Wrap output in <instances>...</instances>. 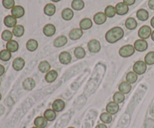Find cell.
I'll return each instance as SVG.
<instances>
[{"label":"cell","mask_w":154,"mask_h":128,"mask_svg":"<svg viewBox=\"0 0 154 128\" xmlns=\"http://www.w3.org/2000/svg\"><path fill=\"white\" fill-rule=\"evenodd\" d=\"M124 36V31L120 26H115L108 30L105 34V40L110 43H114Z\"/></svg>","instance_id":"6da1fadb"},{"label":"cell","mask_w":154,"mask_h":128,"mask_svg":"<svg viewBox=\"0 0 154 128\" xmlns=\"http://www.w3.org/2000/svg\"><path fill=\"white\" fill-rule=\"evenodd\" d=\"M135 47L134 46L131 44L125 45V46H122L119 50V54L120 56L123 57V58H127V57H130L135 53Z\"/></svg>","instance_id":"7a4b0ae2"},{"label":"cell","mask_w":154,"mask_h":128,"mask_svg":"<svg viewBox=\"0 0 154 128\" xmlns=\"http://www.w3.org/2000/svg\"><path fill=\"white\" fill-rule=\"evenodd\" d=\"M147 70V64L144 61H137L133 64V71L138 75H142Z\"/></svg>","instance_id":"3957f363"},{"label":"cell","mask_w":154,"mask_h":128,"mask_svg":"<svg viewBox=\"0 0 154 128\" xmlns=\"http://www.w3.org/2000/svg\"><path fill=\"white\" fill-rule=\"evenodd\" d=\"M151 28L149 25H144L139 28L138 34L140 38L143 39V40H146V39L149 38L150 36H151Z\"/></svg>","instance_id":"277c9868"},{"label":"cell","mask_w":154,"mask_h":128,"mask_svg":"<svg viewBox=\"0 0 154 128\" xmlns=\"http://www.w3.org/2000/svg\"><path fill=\"white\" fill-rule=\"evenodd\" d=\"M87 47H88L89 51L92 53H97L101 49V43L96 39H92L87 43Z\"/></svg>","instance_id":"5b68a950"},{"label":"cell","mask_w":154,"mask_h":128,"mask_svg":"<svg viewBox=\"0 0 154 128\" xmlns=\"http://www.w3.org/2000/svg\"><path fill=\"white\" fill-rule=\"evenodd\" d=\"M134 47H135V50L138 51V52H144V51L147 50V47H148V43L145 40L138 39V40H135L134 43Z\"/></svg>","instance_id":"8992f818"},{"label":"cell","mask_w":154,"mask_h":128,"mask_svg":"<svg viewBox=\"0 0 154 128\" xmlns=\"http://www.w3.org/2000/svg\"><path fill=\"white\" fill-rule=\"evenodd\" d=\"M116 13L117 14L123 16V15L126 14L129 11V6L126 5L124 2H119L116 4L115 6Z\"/></svg>","instance_id":"52a82bcc"},{"label":"cell","mask_w":154,"mask_h":128,"mask_svg":"<svg viewBox=\"0 0 154 128\" xmlns=\"http://www.w3.org/2000/svg\"><path fill=\"white\" fill-rule=\"evenodd\" d=\"M25 14V10L23 7L20 5H15L13 8L11 9V15L14 16L16 19L21 18Z\"/></svg>","instance_id":"ba28073f"},{"label":"cell","mask_w":154,"mask_h":128,"mask_svg":"<svg viewBox=\"0 0 154 128\" xmlns=\"http://www.w3.org/2000/svg\"><path fill=\"white\" fill-rule=\"evenodd\" d=\"M72 55L66 51H63L59 55V60L63 64H69L72 61Z\"/></svg>","instance_id":"9c48e42d"},{"label":"cell","mask_w":154,"mask_h":128,"mask_svg":"<svg viewBox=\"0 0 154 128\" xmlns=\"http://www.w3.org/2000/svg\"><path fill=\"white\" fill-rule=\"evenodd\" d=\"M35 81L32 78H26L23 82V88L26 91H31L35 87Z\"/></svg>","instance_id":"30bf717a"},{"label":"cell","mask_w":154,"mask_h":128,"mask_svg":"<svg viewBox=\"0 0 154 128\" xmlns=\"http://www.w3.org/2000/svg\"><path fill=\"white\" fill-rule=\"evenodd\" d=\"M93 20L96 25H102L107 20V16L103 12H98L93 16Z\"/></svg>","instance_id":"8fae6325"},{"label":"cell","mask_w":154,"mask_h":128,"mask_svg":"<svg viewBox=\"0 0 154 128\" xmlns=\"http://www.w3.org/2000/svg\"><path fill=\"white\" fill-rule=\"evenodd\" d=\"M83 34H84V32H83V30L81 28H76L71 30L69 34V36L71 40H76L81 38L83 36Z\"/></svg>","instance_id":"7c38bea8"},{"label":"cell","mask_w":154,"mask_h":128,"mask_svg":"<svg viewBox=\"0 0 154 128\" xmlns=\"http://www.w3.org/2000/svg\"><path fill=\"white\" fill-rule=\"evenodd\" d=\"M43 33L47 37H52L56 33V27L54 24L48 23L43 28Z\"/></svg>","instance_id":"4fadbf2b"},{"label":"cell","mask_w":154,"mask_h":128,"mask_svg":"<svg viewBox=\"0 0 154 128\" xmlns=\"http://www.w3.org/2000/svg\"><path fill=\"white\" fill-rule=\"evenodd\" d=\"M24 66H25V61H24L23 58H20V57H17V58H15L12 63V67L17 71H20V70H22Z\"/></svg>","instance_id":"5bb4252c"},{"label":"cell","mask_w":154,"mask_h":128,"mask_svg":"<svg viewBox=\"0 0 154 128\" xmlns=\"http://www.w3.org/2000/svg\"><path fill=\"white\" fill-rule=\"evenodd\" d=\"M65 106V102L63 101L61 99H57L54 101L52 104V108L55 112H61L64 109Z\"/></svg>","instance_id":"9a60e30c"},{"label":"cell","mask_w":154,"mask_h":128,"mask_svg":"<svg viewBox=\"0 0 154 128\" xmlns=\"http://www.w3.org/2000/svg\"><path fill=\"white\" fill-rule=\"evenodd\" d=\"M4 24L8 28H14L17 25V19L12 15H8L4 18Z\"/></svg>","instance_id":"2e32d148"},{"label":"cell","mask_w":154,"mask_h":128,"mask_svg":"<svg viewBox=\"0 0 154 128\" xmlns=\"http://www.w3.org/2000/svg\"><path fill=\"white\" fill-rule=\"evenodd\" d=\"M107 112H108L111 115H114L119 111V105L118 103H115L114 101L110 102L108 103L106 106Z\"/></svg>","instance_id":"e0dca14e"},{"label":"cell","mask_w":154,"mask_h":128,"mask_svg":"<svg viewBox=\"0 0 154 128\" xmlns=\"http://www.w3.org/2000/svg\"><path fill=\"white\" fill-rule=\"evenodd\" d=\"M68 39L66 36L61 35L57 37L55 40H54V46L57 48L62 47V46H65L67 43Z\"/></svg>","instance_id":"ac0fdd59"},{"label":"cell","mask_w":154,"mask_h":128,"mask_svg":"<svg viewBox=\"0 0 154 128\" xmlns=\"http://www.w3.org/2000/svg\"><path fill=\"white\" fill-rule=\"evenodd\" d=\"M118 88L119 91H120L123 94H126L131 91V90H132V85L130 83H129L128 82H126V81H125V82H122L120 84Z\"/></svg>","instance_id":"d6986e66"},{"label":"cell","mask_w":154,"mask_h":128,"mask_svg":"<svg viewBox=\"0 0 154 128\" xmlns=\"http://www.w3.org/2000/svg\"><path fill=\"white\" fill-rule=\"evenodd\" d=\"M57 76H58V73H57V70H50L45 75V81L48 83H51V82H54L57 79Z\"/></svg>","instance_id":"ffe728a7"},{"label":"cell","mask_w":154,"mask_h":128,"mask_svg":"<svg viewBox=\"0 0 154 128\" xmlns=\"http://www.w3.org/2000/svg\"><path fill=\"white\" fill-rule=\"evenodd\" d=\"M125 25H126L127 29L134 30L137 28V26H138V22H137L136 19H135V18L129 17L126 19Z\"/></svg>","instance_id":"44dd1931"},{"label":"cell","mask_w":154,"mask_h":128,"mask_svg":"<svg viewBox=\"0 0 154 128\" xmlns=\"http://www.w3.org/2000/svg\"><path fill=\"white\" fill-rule=\"evenodd\" d=\"M79 25L82 30H88L93 26V22L90 18H84L81 20Z\"/></svg>","instance_id":"7402d4cb"},{"label":"cell","mask_w":154,"mask_h":128,"mask_svg":"<svg viewBox=\"0 0 154 128\" xmlns=\"http://www.w3.org/2000/svg\"><path fill=\"white\" fill-rule=\"evenodd\" d=\"M19 49V44L17 42L14 40H9L6 43V49L10 51L11 52H15Z\"/></svg>","instance_id":"603a6c76"},{"label":"cell","mask_w":154,"mask_h":128,"mask_svg":"<svg viewBox=\"0 0 154 128\" xmlns=\"http://www.w3.org/2000/svg\"><path fill=\"white\" fill-rule=\"evenodd\" d=\"M44 13L47 16H53L56 13V6L52 3H48L44 7Z\"/></svg>","instance_id":"cb8c5ba5"},{"label":"cell","mask_w":154,"mask_h":128,"mask_svg":"<svg viewBox=\"0 0 154 128\" xmlns=\"http://www.w3.org/2000/svg\"><path fill=\"white\" fill-rule=\"evenodd\" d=\"M34 124L36 127L38 128H45L48 125V120L42 116H38L35 119Z\"/></svg>","instance_id":"d4e9b609"},{"label":"cell","mask_w":154,"mask_h":128,"mask_svg":"<svg viewBox=\"0 0 154 128\" xmlns=\"http://www.w3.org/2000/svg\"><path fill=\"white\" fill-rule=\"evenodd\" d=\"M136 16L139 20L146 21L149 18V13L147 10L144 8L139 9L136 13Z\"/></svg>","instance_id":"484cf974"},{"label":"cell","mask_w":154,"mask_h":128,"mask_svg":"<svg viewBox=\"0 0 154 128\" xmlns=\"http://www.w3.org/2000/svg\"><path fill=\"white\" fill-rule=\"evenodd\" d=\"M74 12L71 8H65L62 11V17L64 20L69 21L73 18Z\"/></svg>","instance_id":"4316f807"},{"label":"cell","mask_w":154,"mask_h":128,"mask_svg":"<svg viewBox=\"0 0 154 128\" xmlns=\"http://www.w3.org/2000/svg\"><path fill=\"white\" fill-rule=\"evenodd\" d=\"M24 31H25V29H24V27L22 25H15L13 28V30H12V33H13L14 35L17 37H22L24 34Z\"/></svg>","instance_id":"83f0119b"},{"label":"cell","mask_w":154,"mask_h":128,"mask_svg":"<svg viewBox=\"0 0 154 128\" xmlns=\"http://www.w3.org/2000/svg\"><path fill=\"white\" fill-rule=\"evenodd\" d=\"M26 49L30 52H34L37 49L38 46V41L35 39H29L28 41L26 42Z\"/></svg>","instance_id":"f1b7e54d"},{"label":"cell","mask_w":154,"mask_h":128,"mask_svg":"<svg viewBox=\"0 0 154 128\" xmlns=\"http://www.w3.org/2000/svg\"><path fill=\"white\" fill-rule=\"evenodd\" d=\"M84 2L83 0H73L72 1V8L75 10H81L84 7Z\"/></svg>","instance_id":"f546056e"},{"label":"cell","mask_w":154,"mask_h":128,"mask_svg":"<svg viewBox=\"0 0 154 128\" xmlns=\"http://www.w3.org/2000/svg\"><path fill=\"white\" fill-rule=\"evenodd\" d=\"M51 69V64L47 61H42L38 64V70L42 73H48Z\"/></svg>","instance_id":"4dcf8cb0"},{"label":"cell","mask_w":154,"mask_h":128,"mask_svg":"<svg viewBox=\"0 0 154 128\" xmlns=\"http://www.w3.org/2000/svg\"><path fill=\"white\" fill-rule=\"evenodd\" d=\"M74 54H75V57H76L78 59H81V58H84L86 55V51L81 46H78L75 49L74 51Z\"/></svg>","instance_id":"1f68e13d"},{"label":"cell","mask_w":154,"mask_h":128,"mask_svg":"<svg viewBox=\"0 0 154 128\" xmlns=\"http://www.w3.org/2000/svg\"><path fill=\"white\" fill-rule=\"evenodd\" d=\"M126 82H128L129 83L134 84L137 80H138V74L135 73L134 71H130L126 74Z\"/></svg>","instance_id":"d6a6232c"},{"label":"cell","mask_w":154,"mask_h":128,"mask_svg":"<svg viewBox=\"0 0 154 128\" xmlns=\"http://www.w3.org/2000/svg\"><path fill=\"white\" fill-rule=\"evenodd\" d=\"M105 13L107 17L108 18H112L117 14L116 13V9L115 7L112 5H108L105 9Z\"/></svg>","instance_id":"836d02e7"},{"label":"cell","mask_w":154,"mask_h":128,"mask_svg":"<svg viewBox=\"0 0 154 128\" xmlns=\"http://www.w3.org/2000/svg\"><path fill=\"white\" fill-rule=\"evenodd\" d=\"M11 58V52L8 49H2L0 52V60L2 61H8Z\"/></svg>","instance_id":"e575fe53"},{"label":"cell","mask_w":154,"mask_h":128,"mask_svg":"<svg viewBox=\"0 0 154 128\" xmlns=\"http://www.w3.org/2000/svg\"><path fill=\"white\" fill-rule=\"evenodd\" d=\"M44 116L48 121H52L56 118V112L54 109H47L44 113Z\"/></svg>","instance_id":"d590c367"},{"label":"cell","mask_w":154,"mask_h":128,"mask_svg":"<svg viewBox=\"0 0 154 128\" xmlns=\"http://www.w3.org/2000/svg\"><path fill=\"white\" fill-rule=\"evenodd\" d=\"M113 100H114V101L115 102V103H118V104L119 103H123L125 100L124 94L121 93L120 91H117V92H116L115 94H114V96H113Z\"/></svg>","instance_id":"8d00e7d4"},{"label":"cell","mask_w":154,"mask_h":128,"mask_svg":"<svg viewBox=\"0 0 154 128\" xmlns=\"http://www.w3.org/2000/svg\"><path fill=\"white\" fill-rule=\"evenodd\" d=\"M144 62L147 64V65H152L154 64V52L151 51L147 53V55L144 57Z\"/></svg>","instance_id":"74e56055"},{"label":"cell","mask_w":154,"mask_h":128,"mask_svg":"<svg viewBox=\"0 0 154 128\" xmlns=\"http://www.w3.org/2000/svg\"><path fill=\"white\" fill-rule=\"evenodd\" d=\"M13 33L11 32L9 30H4L2 33V39L5 41H9V40H12V37H13Z\"/></svg>","instance_id":"f35d334b"},{"label":"cell","mask_w":154,"mask_h":128,"mask_svg":"<svg viewBox=\"0 0 154 128\" xmlns=\"http://www.w3.org/2000/svg\"><path fill=\"white\" fill-rule=\"evenodd\" d=\"M100 119L105 124H110L112 121V116L108 112H104L101 115Z\"/></svg>","instance_id":"ab89813d"},{"label":"cell","mask_w":154,"mask_h":128,"mask_svg":"<svg viewBox=\"0 0 154 128\" xmlns=\"http://www.w3.org/2000/svg\"><path fill=\"white\" fill-rule=\"evenodd\" d=\"M2 5L6 9H12L15 6L14 0H2Z\"/></svg>","instance_id":"60d3db41"},{"label":"cell","mask_w":154,"mask_h":128,"mask_svg":"<svg viewBox=\"0 0 154 128\" xmlns=\"http://www.w3.org/2000/svg\"><path fill=\"white\" fill-rule=\"evenodd\" d=\"M144 128H154V120L148 118L144 121Z\"/></svg>","instance_id":"b9f144b4"},{"label":"cell","mask_w":154,"mask_h":128,"mask_svg":"<svg viewBox=\"0 0 154 128\" xmlns=\"http://www.w3.org/2000/svg\"><path fill=\"white\" fill-rule=\"evenodd\" d=\"M123 2L126 4V5H132V4H135V0H123Z\"/></svg>","instance_id":"7bdbcfd3"},{"label":"cell","mask_w":154,"mask_h":128,"mask_svg":"<svg viewBox=\"0 0 154 128\" xmlns=\"http://www.w3.org/2000/svg\"><path fill=\"white\" fill-rule=\"evenodd\" d=\"M148 6L151 10H154V0H149Z\"/></svg>","instance_id":"ee69618b"},{"label":"cell","mask_w":154,"mask_h":128,"mask_svg":"<svg viewBox=\"0 0 154 128\" xmlns=\"http://www.w3.org/2000/svg\"><path fill=\"white\" fill-rule=\"evenodd\" d=\"M5 71V67L2 65V64H0V76H2L3 74H4Z\"/></svg>","instance_id":"f6af8a7d"},{"label":"cell","mask_w":154,"mask_h":128,"mask_svg":"<svg viewBox=\"0 0 154 128\" xmlns=\"http://www.w3.org/2000/svg\"><path fill=\"white\" fill-rule=\"evenodd\" d=\"M5 112V107L2 105H0V115H2Z\"/></svg>","instance_id":"bcb514c9"},{"label":"cell","mask_w":154,"mask_h":128,"mask_svg":"<svg viewBox=\"0 0 154 128\" xmlns=\"http://www.w3.org/2000/svg\"><path fill=\"white\" fill-rule=\"evenodd\" d=\"M96 128H108V127H107V126L105 125V124H99V125L96 126Z\"/></svg>","instance_id":"7dc6e473"},{"label":"cell","mask_w":154,"mask_h":128,"mask_svg":"<svg viewBox=\"0 0 154 128\" xmlns=\"http://www.w3.org/2000/svg\"><path fill=\"white\" fill-rule=\"evenodd\" d=\"M150 114L152 117H154V106H152V108L150 110Z\"/></svg>","instance_id":"c3c4849f"},{"label":"cell","mask_w":154,"mask_h":128,"mask_svg":"<svg viewBox=\"0 0 154 128\" xmlns=\"http://www.w3.org/2000/svg\"><path fill=\"white\" fill-rule=\"evenodd\" d=\"M150 25H151V26L154 28V16H153V18L151 19V20H150Z\"/></svg>","instance_id":"681fc988"},{"label":"cell","mask_w":154,"mask_h":128,"mask_svg":"<svg viewBox=\"0 0 154 128\" xmlns=\"http://www.w3.org/2000/svg\"><path fill=\"white\" fill-rule=\"evenodd\" d=\"M150 37H151V39H152V40H153V41H154V31H152V33H151V36H150Z\"/></svg>","instance_id":"f907efd6"},{"label":"cell","mask_w":154,"mask_h":128,"mask_svg":"<svg viewBox=\"0 0 154 128\" xmlns=\"http://www.w3.org/2000/svg\"><path fill=\"white\" fill-rule=\"evenodd\" d=\"M52 1H54V2H58V1H61V0H51Z\"/></svg>","instance_id":"816d5d0a"},{"label":"cell","mask_w":154,"mask_h":128,"mask_svg":"<svg viewBox=\"0 0 154 128\" xmlns=\"http://www.w3.org/2000/svg\"><path fill=\"white\" fill-rule=\"evenodd\" d=\"M1 99H2V94L1 93H0V100H1Z\"/></svg>","instance_id":"f5cc1de1"},{"label":"cell","mask_w":154,"mask_h":128,"mask_svg":"<svg viewBox=\"0 0 154 128\" xmlns=\"http://www.w3.org/2000/svg\"><path fill=\"white\" fill-rule=\"evenodd\" d=\"M32 128H38V127H32Z\"/></svg>","instance_id":"db71d44e"},{"label":"cell","mask_w":154,"mask_h":128,"mask_svg":"<svg viewBox=\"0 0 154 128\" xmlns=\"http://www.w3.org/2000/svg\"><path fill=\"white\" fill-rule=\"evenodd\" d=\"M69 128H75V127H69Z\"/></svg>","instance_id":"11a10c76"},{"label":"cell","mask_w":154,"mask_h":128,"mask_svg":"<svg viewBox=\"0 0 154 128\" xmlns=\"http://www.w3.org/2000/svg\"><path fill=\"white\" fill-rule=\"evenodd\" d=\"M0 85H1V82H0Z\"/></svg>","instance_id":"9f6ffc18"}]
</instances>
